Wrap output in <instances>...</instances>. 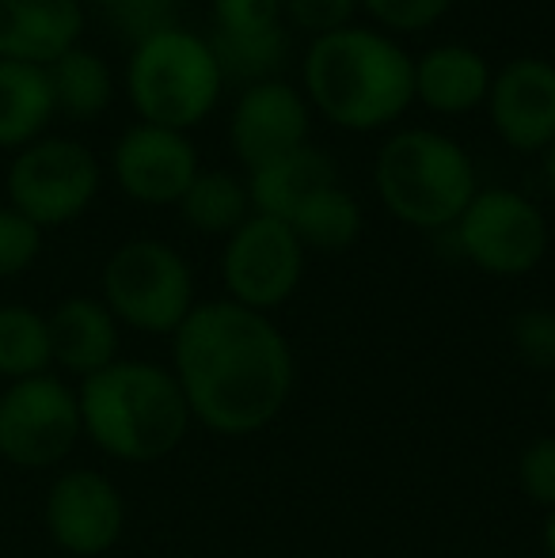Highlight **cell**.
<instances>
[{
	"mask_svg": "<svg viewBox=\"0 0 555 558\" xmlns=\"http://www.w3.org/2000/svg\"><path fill=\"white\" fill-rule=\"evenodd\" d=\"M171 338V376L194 422L225 437H252L286 411L293 350L270 316L237 301H206Z\"/></svg>",
	"mask_w": 555,
	"mask_h": 558,
	"instance_id": "cell-1",
	"label": "cell"
},
{
	"mask_svg": "<svg viewBox=\"0 0 555 558\" xmlns=\"http://www.w3.org/2000/svg\"><path fill=\"white\" fill-rule=\"evenodd\" d=\"M304 99L316 114L350 133L396 125L415 104V58L396 35L365 23L312 38L301 61Z\"/></svg>",
	"mask_w": 555,
	"mask_h": 558,
	"instance_id": "cell-2",
	"label": "cell"
},
{
	"mask_svg": "<svg viewBox=\"0 0 555 558\" xmlns=\"http://www.w3.org/2000/svg\"><path fill=\"white\" fill-rule=\"evenodd\" d=\"M84 437L122 463H153L171 456L191 429L179 380L156 361H114L81 380Z\"/></svg>",
	"mask_w": 555,
	"mask_h": 558,
	"instance_id": "cell-3",
	"label": "cell"
},
{
	"mask_svg": "<svg viewBox=\"0 0 555 558\" xmlns=\"http://www.w3.org/2000/svg\"><path fill=\"white\" fill-rule=\"evenodd\" d=\"M373 183L388 214L422 232L453 228L480 191L468 148L426 125L400 130L381 145Z\"/></svg>",
	"mask_w": 555,
	"mask_h": 558,
	"instance_id": "cell-4",
	"label": "cell"
},
{
	"mask_svg": "<svg viewBox=\"0 0 555 558\" xmlns=\"http://www.w3.org/2000/svg\"><path fill=\"white\" fill-rule=\"evenodd\" d=\"M126 96L137 122L179 133L202 125L225 96V76L209 50V38L179 23L130 46Z\"/></svg>",
	"mask_w": 555,
	"mask_h": 558,
	"instance_id": "cell-5",
	"label": "cell"
},
{
	"mask_svg": "<svg viewBox=\"0 0 555 558\" xmlns=\"http://www.w3.org/2000/svg\"><path fill=\"white\" fill-rule=\"evenodd\" d=\"M104 304L141 335H176L194 308V274L164 240H126L104 266Z\"/></svg>",
	"mask_w": 555,
	"mask_h": 558,
	"instance_id": "cell-6",
	"label": "cell"
},
{
	"mask_svg": "<svg viewBox=\"0 0 555 558\" xmlns=\"http://www.w3.org/2000/svg\"><path fill=\"white\" fill-rule=\"evenodd\" d=\"M104 171L88 145L73 137H38L8 163V206L38 228H61L88 214Z\"/></svg>",
	"mask_w": 555,
	"mask_h": 558,
	"instance_id": "cell-7",
	"label": "cell"
},
{
	"mask_svg": "<svg viewBox=\"0 0 555 558\" xmlns=\"http://www.w3.org/2000/svg\"><path fill=\"white\" fill-rule=\"evenodd\" d=\"M457 251L483 274L521 278L548 255V221L541 206L510 186H480L453 225Z\"/></svg>",
	"mask_w": 555,
	"mask_h": 558,
	"instance_id": "cell-8",
	"label": "cell"
},
{
	"mask_svg": "<svg viewBox=\"0 0 555 558\" xmlns=\"http://www.w3.org/2000/svg\"><path fill=\"white\" fill-rule=\"evenodd\" d=\"M81 437V399L53 373L15 380L0 391V460L12 468H53L73 452Z\"/></svg>",
	"mask_w": 555,
	"mask_h": 558,
	"instance_id": "cell-9",
	"label": "cell"
},
{
	"mask_svg": "<svg viewBox=\"0 0 555 558\" xmlns=\"http://www.w3.org/2000/svg\"><path fill=\"white\" fill-rule=\"evenodd\" d=\"M221 278L229 301L267 316V312L281 308L301 286L304 247L286 221L252 214L225 240Z\"/></svg>",
	"mask_w": 555,
	"mask_h": 558,
	"instance_id": "cell-10",
	"label": "cell"
},
{
	"mask_svg": "<svg viewBox=\"0 0 555 558\" xmlns=\"http://www.w3.org/2000/svg\"><path fill=\"white\" fill-rule=\"evenodd\" d=\"M43 521L50 539L73 558H99L122 539L126 501L107 475L73 468L53 478L46 494Z\"/></svg>",
	"mask_w": 555,
	"mask_h": 558,
	"instance_id": "cell-11",
	"label": "cell"
},
{
	"mask_svg": "<svg viewBox=\"0 0 555 558\" xmlns=\"http://www.w3.org/2000/svg\"><path fill=\"white\" fill-rule=\"evenodd\" d=\"M198 171V148L179 130L134 122L114 141L111 175L122 186V194L141 206H179Z\"/></svg>",
	"mask_w": 555,
	"mask_h": 558,
	"instance_id": "cell-12",
	"label": "cell"
},
{
	"mask_svg": "<svg viewBox=\"0 0 555 558\" xmlns=\"http://www.w3.org/2000/svg\"><path fill=\"white\" fill-rule=\"evenodd\" d=\"M312 130V107L304 92L289 81H263L252 84L237 96L229 118V141L232 153L240 156L248 171L309 145Z\"/></svg>",
	"mask_w": 555,
	"mask_h": 558,
	"instance_id": "cell-13",
	"label": "cell"
},
{
	"mask_svg": "<svg viewBox=\"0 0 555 558\" xmlns=\"http://www.w3.org/2000/svg\"><path fill=\"white\" fill-rule=\"evenodd\" d=\"M487 114L514 153H548L555 145V65L548 58H514L491 76Z\"/></svg>",
	"mask_w": 555,
	"mask_h": 558,
	"instance_id": "cell-14",
	"label": "cell"
},
{
	"mask_svg": "<svg viewBox=\"0 0 555 558\" xmlns=\"http://www.w3.org/2000/svg\"><path fill=\"white\" fill-rule=\"evenodd\" d=\"M84 0H0V58L50 65L81 46Z\"/></svg>",
	"mask_w": 555,
	"mask_h": 558,
	"instance_id": "cell-15",
	"label": "cell"
},
{
	"mask_svg": "<svg viewBox=\"0 0 555 558\" xmlns=\"http://www.w3.org/2000/svg\"><path fill=\"white\" fill-rule=\"evenodd\" d=\"M46 327H50L53 365L81 376V380L104 373L107 365L119 361V319L96 296L61 301L46 316Z\"/></svg>",
	"mask_w": 555,
	"mask_h": 558,
	"instance_id": "cell-16",
	"label": "cell"
},
{
	"mask_svg": "<svg viewBox=\"0 0 555 558\" xmlns=\"http://www.w3.org/2000/svg\"><path fill=\"white\" fill-rule=\"evenodd\" d=\"M491 76L495 69L475 46H430L422 58H415V99L437 114H468L487 104Z\"/></svg>",
	"mask_w": 555,
	"mask_h": 558,
	"instance_id": "cell-17",
	"label": "cell"
},
{
	"mask_svg": "<svg viewBox=\"0 0 555 558\" xmlns=\"http://www.w3.org/2000/svg\"><path fill=\"white\" fill-rule=\"evenodd\" d=\"M244 183H248V194H252L255 214L289 221L312 194L339 183V171H335V160L324 148L301 145V148H293V153L278 156V160L263 163V168L248 171Z\"/></svg>",
	"mask_w": 555,
	"mask_h": 558,
	"instance_id": "cell-18",
	"label": "cell"
},
{
	"mask_svg": "<svg viewBox=\"0 0 555 558\" xmlns=\"http://www.w3.org/2000/svg\"><path fill=\"white\" fill-rule=\"evenodd\" d=\"M53 114L58 107L46 69L0 58V153H20L31 141L46 137Z\"/></svg>",
	"mask_w": 555,
	"mask_h": 558,
	"instance_id": "cell-19",
	"label": "cell"
},
{
	"mask_svg": "<svg viewBox=\"0 0 555 558\" xmlns=\"http://www.w3.org/2000/svg\"><path fill=\"white\" fill-rule=\"evenodd\" d=\"M46 81L53 92V107L58 114L73 118V122H92L111 107L114 99V73L99 53L88 46H73L61 53L58 61L46 65Z\"/></svg>",
	"mask_w": 555,
	"mask_h": 558,
	"instance_id": "cell-20",
	"label": "cell"
},
{
	"mask_svg": "<svg viewBox=\"0 0 555 558\" xmlns=\"http://www.w3.org/2000/svg\"><path fill=\"white\" fill-rule=\"evenodd\" d=\"M179 214L183 221L194 228V232L206 235H225L229 240L252 209V194H248V183L237 179L232 171H198L194 183L186 186V194L179 198Z\"/></svg>",
	"mask_w": 555,
	"mask_h": 558,
	"instance_id": "cell-21",
	"label": "cell"
},
{
	"mask_svg": "<svg viewBox=\"0 0 555 558\" xmlns=\"http://www.w3.org/2000/svg\"><path fill=\"white\" fill-rule=\"evenodd\" d=\"M286 225L297 232L304 251H327V255H335V251L354 247L358 235H362L365 217L354 194L335 183V186H324L319 194H312Z\"/></svg>",
	"mask_w": 555,
	"mask_h": 558,
	"instance_id": "cell-22",
	"label": "cell"
},
{
	"mask_svg": "<svg viewBox=\"0 0 555 558\" xmlns=\"http://www.w3.org/2000/svg\"><path fill=\"white\" fill-rule=\"evenodd\" d=\"M206 38L217 65H221L225 84H237L240 92L263 81H278L289 53L286 27L263 31V35H221V31H214Z\"/></svg>",
	"mask_w": 555,
	"mask_h": 558,
	"instance_id": "cell-23",
	"label": "cell"
},
{
	"mask_svg": "<svg viewBox=\"0 0 555 558\" xmlns=\"http://www.w3.org/2000/svg\"><path fill=\"white\" fill-rule=\"evenodd\" d=\"M50 327L27 304H0V376L8 384L50 373Z\"/></svg>",
	"mask_w": 555,
	"mask_h": 558,
	"instance_id": "cell-24",
	"label": "cell"
},
{
	"mask_svg": "<svg viewBox=\"0 0 555 558\" xmlns=\"http://www.w3.org/2000/svg\"><path fill=\"white\" fill-rule=\"evenodd\" d=\"M96 8L111 35L126 38L130 46L179 27V15H183V0H96Z\"/></svg>",
	"mask_w": 555,
	"mask_h": 558,
	"instance_id": "cell-25",
	"label": "cell"
},
{
	"mask_svg": "<svg viewBox=\"0 0 555 558\" xmlns=\"http://www.w3.org/2000/svg\"><path fill=\"white\" fill-rule=\"evenodd\" d=\"M358 8L388 35H422L449 12L453 0H358Z\"/></svg>",
	"mask_w": 555,
	"mask_h": 558,
	"instance_id": "cell-26",
	"label": "cell"
},
{
	"mask_svg": "<svg viewBox=\"0 0 555 558\" xmlns=\"http://www.w3.org/2000/svg\"><path fill=\"white\" fill-rule=\"evenodd\" d=\"M43 255V228L12 206H0V278H20Z\"/></svg>",
	"mask_w": 555,
	"mask_h": 558,
	"instance_id": "cell-27",
	"label": "cell"
},
{
	"mask_svg": "<svg viewBox=\"0 0 555 558\" xmlns=\"http://www.w3.org/2000/svg\"><path fill=\"white\" fill-rule=\"evenodd\" d=\"M209 15L221 35H263L286 27V0H209Z\"/></svg>",
	"mask_w": 555,
	"mask_h": 558,
	"instance_id": "cell-28",
	"label": "cell"
},
{
	"mask_svg": "<svg viewBox=\"0 0 555 558\" xmlns=\"http://www.w3.org/2000/svg\"><path fill=\"white\" fill-rule=\"evenodd\" d=\"M510 342L518 357L533 368L555 376V312L552 308H526L510 319Z\"/></svg>",
	"mask_w": 555,
	"mask_h": 558,
	"instance_id": "cell-29",
	"label": "cell"
},
{
	"mask_svg": "<svg viewBox=\"0 0 555 558\" xmlns=\"http://www.w3.org/2000/svg\"><path fill=\"white\" fill-rule=\"evenodd\" d=\"M358 12H362L358 0H286V20L312 38H324L350 27Z\"/></svg>",
	"mask_w": 555,
	"mask_h": 558,
	"instance_id": "cell-30",
	"label": "cell"
},
{
	"mask_svg": "<svg viewBox=\"0 0 555 558\" xmlns=\"http://www.w3.org/2000/svg\"><path fill=\"white\" fill-rule=\"evenodd\" d=\"M518 483H521V490L529 494V501H536V506H544L552 513L555 509V434L536 437V441L521 452Z\"/></svg>",
	"mask_w": 555,
	"mask_h": 558,
	"instance_id": "cell-31",
	"label": "cell"
},
{
	"mask_svg": "<svg viewBox=\"0 0 555 558\" xmlns=\"http://www.w3.org/2000/svg\"><path fill=\"white\" fill-rule=\"evenodd\" d=\"M544 183H548V191H552V198H555V145L544 153Z\"/></svg>",
	"mask_w": 555,
	"mask_h": 558,
	"instance_id": "cell-32",
	"label": "cell"
},
{
	"mask_svg": "<svg viewBox=\"0 0 555 558\" xmlns=\"http://www.w3.org/2000/svg\"><path fill=\"white\" fill-rule=\"evenodd\" d=\"M544 551H548V558H555V509L544 521Z\"/></svg>",
	"mask_w": 555,
	"mask_h": 558,
	"instance_id": "cell-33",
	"label": "cell"
},
{
	"mask_svg": "<svg viewBox=\"0 0 555 558\" xmlns=\"http://www.w3.org/2000/svg\"><path fill=\"white\" fill-rule=\"evenodd\" d=\"M548 403H552V418H555V376H552V391H548Z\"/></svg>",
	"mask_w": 555,
	"mask_h": 558,
	"instance_id": "cell-34",
	"label": "cell"
}]
</instances>
